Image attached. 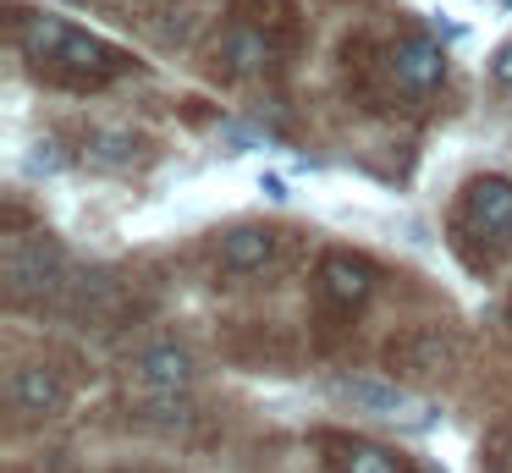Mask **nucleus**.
<instances>
[{"instance_id":"obj_17","label":"nucleus","mask_w":512,"mask_h":473,"mask_svg":"<svg viewBox=\"0 0 512 473\" xmlns=\"http://www.w3.org/2000/svg\"><path fill=\"white\" fill-rule=\"evenodd\" d=\"M259 193L270 198V204H287V176H276V171H259Z\"/></svg>"},{"instance_id":"obj_14","label":"nucleus","mask_w":512,"mask_h":473,"mask_svg":"<svg viewBox=\"0 0 512 473\" xmlns=\"http://www.w3.org/2000/svg\"><path fill=\"white\" fill-rule=\"evenodd\" d=\"M138 424H149V429H188L193 407L182 402V391H149L144 402H138Z\"/></svg>"},{"instance_id":"obj_10","label":"nucleus","mask_w":512,"mask_h":473,"mask_svg":"<svg viewBox=\"0 0 512 473\" xmlns=\"http://www.w3.org/2000/svg\"><path fill=\"white\" fill-rule=\"evenodd\" d=\"M391 363L408 374H441L452 363V341L441 330H408L402 341H391Z\"/></svg>"},{"instance_id":"obj_3","label":"nucleus","mask_w":512,"mask_h":473,"mask_svg":"<svg viewBox=\"0 0 512 473\" xmlns=\"http://www.w3.org/2000/svg\"><path fill=\"white\" fill-rule=\"evenodd\" d=\"M336 396H347L353 407L375 418H391V424H408V429H430L435 424V407L430 402H413L402 385H380V380H336Z\"/></svg>"},{"instance_id":"obj_19","label":"nucleus","mask_w":512,"mask_h":473,"mask_svg":"<svg viewBox=\"0 0 512 473\" xmlns=\"http://www.w3.org/2000/svg\"><path fill=\"white\" fill-rule=\"evenodd\" d=\"M501 6H507V11H512V0H501Z\"/></svg>"},{"instance_id":"obj_8","label":"nucleus","mask_w":512,"mask_h":473,"mask_svg":"<svg viewBox=\"0 0 512 473\" xmlns=\"http://www.w3.org/2000/svg\"><path fill=\"white\" fill-rule=\"evenodd\" d=\"M375 292V270L353 253H325L320 259V297L336 308H358L364 297Z\"/></svg>"},{"instance_id":"obj_1","label":"nucleus","mask_w":512,"mask_h":473,"mask_svg":"<svg viewBox=\"0 0 512 473\" xmlns=\"http://www.w3.org/2000/svg\"><path fill=\"white\" fill-rule=\"evenodd\" d=\"M0 281L12 303H34V297H56L67 286V253L45 237H12L0 253Z\"/></svg>"},{"instance_id":"obj_2","label":"nucleus","mask_w":512,"mask_h":473,"mask_svg":"<svg viewBox=\"0 0 512 473\" xmlns=\"http://www.w3.org/2000/svg\"><path fill=\"white\" fill-rule=\"evenodd\" d=\"M6 402H12L17 418H56L72 402V391L50 363H17L6 374Z\"/></svg>"},{"instance_id":"obj_5","label":"nucleus","mask_w":512,"mask_h":473,"mask_svg":"<svg viewBox=\"0 0 512 473\" xmlns=\"http://www.w3.org/2000/svg\"><path fill=\"white\" fill-rule=\"evenodd\" d=\"M386 66H391V77H397V88L430 94V88H441V77H446V50L435 39H424V33H408V39L391 44Z\"/></svg>"},{"instance_id":"obj_9","label":"nucleus","mask_w":512,"mask_h":473,"mask_svg":"<svg viewBox=\"0 0 512 473\" xmlns=\"http://www.w3.org/2000/svg\"><path fill=\"white\" fill-rule=\"evenodd\" d=\"M276 259V231L270 226H232L221 237V270L226 275H259Z\"/></svg>"},{"instance_id":"obj_18","label":"nucleus","mask_w":512,"mask_h":473,"mask_svg":"<svg viewBox=\"0 0 512 473\" xmlns=\"http://www.w3.org/2000/svg\"><path fill=\"white\" fill-rule=\"evenodd\" d=\"M490 77H496L501 88H512V44H501V50L490 55Z\"/></svg>"},{"instance_id":"obj_7","label":"nucleus","mask_w":512,"mask_h":473,"mask_svg":"<svg viewBox=\"0 0 512 473\" xmlns=\"http://www.w3.org/2000/svg\"><path fill=\"white\" fill-rule=\"evenodd\" d=\"M50 66H61L72 83H100V77L122 72V50L105 44V39H94V33H83V28H67V39H61V50H56Z\"/></svg>"},{"instance_id":"obj_16","label":"nucleus","mask_w":512,"mask_h":473,"mask_svg":"<svg viewBox=\"0 0 512 473\" xmlns=\"http://www.w3.org/2000/svg\"><path fill=\"white\" fill-rule=\"evenodd\" d=\"M28 171H61V143L56 138H45V143H34V154H28Z\"/></svg>"},{"instance_id":"obj_6","label":"nucleus","mask_w":512,"mask_h":473,"mask_svg":"<svg viewBox=\"0 0 512 473\" xmlns=\"http://www.w3.org/2000/svg\"><path fill=\"white\" fill-rule=\"evenodd\" d=\"M463 226L479 237H512V182L507 176H474L463 193Z\"/></svg>"},{"instance_id":"obj_20","label":"nucleus","mask_w":512,"mask_h":473,"mask_svg":"<svg viewBox=\"0 0 512 473\" xmlns=\"http://www.w3.org/2000/svg\"><path fill=\"white\" fill-rule=\"evenodd\" d=\"M67 6H72V0H67Z\"/></svg>"},{"instance_id":"obj_12","label":"nucleus","mask_w":512,"mask_h":473,"mask_svg":"<svg viewBox=\"0 0 512 473\" xmlns=\"http://www.w3.org/2000/svg\"><path fill=\"white\" fill-rule=\"evenodd\" d=\"M67 28H72V22L45 17V11H34V17H23V11H17V17H12V39H17V50H23L34 66H50V61H56Z\"/></svg>"},{"instance_id":"obj_15","label":"nucleus","mask_w":512,"mask_h":473,"mask_svg":"<svg viewBox=\"0 0 512 473\" xmlns=\"http://www.w3.org/2000/svg\"><path fill=\"white\" fill-rule=\"evenodd\" d=\"M336 473H402V468H397V457H391V451L353 440V446H342V457H336Z\"/></svg>"},{"instance_id":"obj_4","label":"nucleus","mask_w":512,"mask_h":473,"mask_svg":"<svg viewBox=\"0 0 512 473\" xmlns=\"http://www.w3.org/2000/svg\"><path fill=\"white\" fill-rule=\"evenodd\" d=\"M127 374H133L144 391H188L193 385V352L182 341H144V347L127 358Z\"/></svg>"},{"instance_id":"obj_11","label":"nucleus","mask_w":512,"mask_h":473,"mask_svg":"<svg viewBox=\"0 0 512 473\" xmlns=\"http://www.w3.org/2000/svg\"><path fill=\"white\" fill-rule=\"evenodd\" d=\"M83 160L100 165V171H127V165L144 160V138H133L122 127H89L83 132Z\"/></svg>"},{"instance_id":"obj_13","label":"nucleus","mask_w":512,"mask_h":473,"mask_svg":"<svg viewBox=\"0 0 512 473\" xmlns=\"http://www.w3.org/2000/svg\"><path fill=\"white\" fill-rule=\"evenodd\" d=\"M221 55H226V66L243 72V77L270 72V61H276V50H270V39L259 28H232V33H226V44H221Z\"/></svg>"}]
</instances>
